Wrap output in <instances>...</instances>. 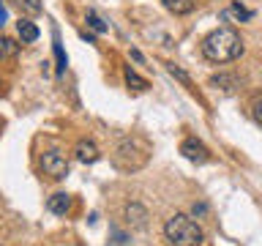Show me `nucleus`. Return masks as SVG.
Wrapping results in <instances>:
<instances>
[{"instance_id": "nucleus-1", "label": "nucleus", "mask_w": 262, "mask_h": 246, "mask_svg": "<svg viewBox=\"0 0 262 246\" xmlns=\"http://www.w3.org/2000/svg\"><path fill=\"white\" fill-rule=\"evenodd\" d=\"M243 38L241 33L232 28H219L205 36L202 41V55L208 57L210 63H232L243 55Z\"/></svg>"}, {"instance_id": "nucleus-2", "label": "nucleus", "mask_w": 262, "mask_h": 246, "mask_svg": "<svg viewBox=\"0 0 262 246\" xmlns=\"http://www.w3.org/2000/svg\"><path fill=\"white\" fill-rule=\"evenodd\" d=\"M164 235H167V241L172 246H200L202 243V227L196 224L191 216H186V213H175V216L167 219V224H164Z\"/></svg>"}, {"instance_id": "nucleus-3", "label": "nucleus", "mask_w": 262, "mask_h": 246, "mask_svg": "<svg viewBox=\"0 0 262 246\" xmlns=\"http://www.w3.org/2000/svg\"><path fill=\"white\" fill-rule=\"evenodd\" d=\"M147 145L142 139H126V142L118 145V153H115V167L123 172H134L139 167H145L147 161Z\"/></svg>"}, {"instance_id": "nucleus-4", "label": "nucleus", "mask_w": 262, "mask_h": 246, "mask_svg": "<svg viewBox=\"0 0 262 246\" xmlns=\"http://www.w3.org/2000/svg\"><path fill=\"white\" fill-rule=\"evenodd\" d=\"M41 170H44L49 178L60 180V178L69 175V161H66V156L60 151H44L41 153Z\"/></svg>"}, {"instance_id": "nucleus-5", "label": "nucleus", "mask_w": 262, "mask_h": 246, "mask_svg": "<svg viewBox=\"0 0 262 246\" xmlns=\"http://www.w3.org/2000/svg\"><path fill=\"white\" fill-rule=\"evenodd\" d=\"M180 153H183L188 161H196V164H202V161L210 159V151L200 142V139H194V137H188V139L180 142Z\"/></svg>"}, {"instance_id": "nucleus-6", "label": "nucleus", "mask_w": 262, "mask_h": 246, "mask_svg": "<svg viewBox=\"0 0 262 246\" xmlns=\"http://www.w3.org/2000/svg\"><path fill=\"white\" fill-rule=\"evenodd\" d=\"M74 153H77V159L82 164H96L98 159H101V151H98V145L93 142V139H79L77 148H74Z\"/></svg>"}, {"instance_id": "nucleus-7", "label": "nucleus", "mask_w": 262, "mask_h": 246, "mask_svg": "<svg viewBox=\"0 0 262 246\" xmlns=\"http://www.w3.org/2000/svg\"><path fill=\"white\" fill-rule=\"evenodd\" d=\"M47 211L55 213V216H66V213L71 211V194H66V192L52 194V197L47 200Z\"/></svg>"}, {"instance_id": "nucleus-8", "label": "nucleus", "mask_w": 262, "mask_h": 246, "mask_svg": "<svg viewBox=\"0 0 262 246\" xmlns=\"http://www.w3.org/2000/svg\"><path fill=\"white\" fill-rule=\"evenodd\" d=\"M126 219H128L131 227H145L147 224V211L139 202H131V205H126Z\"/></svg>"}, {"instance_id": "nucleus-9", "label": "nucleus", "mask_w": 262, "mask_h": 246, "mask_svg": "<svg viewBox=\"0 0 262 246\" xmlns=\"http://www.w3.org/2000/svg\"><path fill=\"white\" fill-rule=\"evenodd\" d=\"M167 6V11H172L175 16H183V14H191L194 11V0H161Z\"/></svg>"}, {"instance_id": "nucleus-10", "label": "nucleus", "mask_w": 262, "mask_h": 246, "mask_svg": "<svg viewBox=\"0 0 262 246\" xmlns=\"http://www.w3.org/2000/svg\"><path fill=\"white\" fill-rule=\"evenodd\" d=\"M16 30H19V38L25 41V44H30V41L38 38V28L30 19H19V22H16Z\"/></svg>"}, {"instance_id": "nucleus-11", "label": "nucleus", "mask_w": 262, "mask_h": 246, "mask_svg": "<svg viewBox=\"0 0 262 246\" xmlns=\"http://www.w3.org/2000/svg\"><path fill=\"white\" fill-rule=\"evenodd\" d=\"M126 85L134 88V90H147V88H150V85H147V79H142L137 71H131V69H126Z\"/></svg>"}, {"instance_id": "nucleus-12", "label": "nucleus", "mask_w": 262, "mask_h": 246, "mask_svg": "<svg viewBox=\"0 0 262 246\" xmlns=\"http://www.w3.org/2000/svg\"><path fill=\"white\" fill-rule=\"evenodd\" d=\"M210 85H219L224 90H235L237 88V79L232 77V74H219V77H210Z\"/></svg>"}, {"instance_id": "nucleus-13", "label": "nucleus", "mask_w": 262, "mask_h": 246, "mask_svg": "<svg viewBox=\"0 0 262 246\" xmlns=\"http://www.w3.org/2000/svg\"><path fill=\"white\" fill-rule=\"evenodd\" d=\"M221 16H224V19H241V22H246V19H251L254 14L246 11V8H241V6H232V8H227Z\"/></svg>"}, {"instance_id": "nucleus-14", "label": "nucleus", "mask_w": 262, "mask_h": 246, "mask_svg": "<svg viewBox=\"0 0 262 246\" xmlns=\"http://www.w3.org/2000/svg\"><path fill=\"white\" fill-rule=\"evenodd\" d=\"M11 55H16V41L0 36V60H3V57H11Z\"/></svg>"}, {"instance_id": "nucleus-15", "label": "nucleus", "mask_w": 262, "mask_h": 246, "mask_svg": "<svg viewBox=\"0 0 262 246\" xmlns=\"http://www.w3.org/2000/svg\"><path fill=\"white\" fill-rule=\"evenodd\" d=\"M88 25H90L96 33H106V30H110V28H106V22H104L96 11H88Z\"/></svg>"}, {"instance_id": "nucleus-16", "label": "nucleus", "mask_w": 262, "mask_h": 246, "mask_svg": "<svg viewBox=\"0 0 262 246\" xmlns=\"http://www.w3.org/2000/svg\"><path fill=\"white\" fill-rule=\"evenodd\" d=\"M16 6L25 14H41V0H16Z\"/></svg>"}, {"instance_id": "nucleus-17", "label": "nucleus", "mask_w": 262, "mask_h": 246, "mask_svg": "<svg viewBox=\"0 0 262 246\" xmlns=\"http://www.w3.org/2000/svg\"><path fill=\"white\" fill-rule=\"evenodd\" d=\"M167 69H169V74H172V77H178L180 82H186V85H191V79H188V74H186L183 69H178L175 63H167Z\"/></svg>"}, {"instance_id": "nucleus-18", "label": "nucleus", "mask_w": 262, "mask_h": 246, "mask_svg": "<svg viewBox=\"0 0 262 246\" xmlns=\"http://www.w3.org/2000/svg\"><path fill=\"white\" fill-rule=\"evenodd\" d=\"M55 57H57V71H63L66 69V55H63V47H60V41H57V36H55Z\"/></svg>"}, {"instance_id": "nucleus-19", "label": "nucleus", "mask_w": 262, "mask_h": 246, "mask_svg": "<svg viewBox=\"0 0 262 246\" xmlns=\"http://www.w3.org/2000/svg\"><path fill=\"white\" fill-rule=\"evenodd\" d=\"M254 118L262 123V98H257V104H254Z\"/></svg>"}, {"instance_id": "nucleus-20", "label": "nucleus", "mask_w": 262, "mask_h": 246, "mask_svg": "<svg viewBox=\"0 0 262 246\" xmlns=\"http://www.w3.org/2000/svg\"><path fill=\"white\" fill-rule=\"evenodd\" d=\"M131 57H134L137 63H142V60H145V57H142V52H139V49H131Z\"/></svg>"}, {"instance_id": "nucleus-21", "label": "nucleus", "mask_w": 262, "mask_h": 246, "mask_svg": "<svg viewBox=\"0 0 262 246\" xmlns=\"http://www.w3.org/2000/svg\"><path fill=\"white\" fill-rule=\"evenodd\" d=\"M3 22H6V8H3V3H0V28H3Z\"/></svg>"}, {"instance_id": "nucleus-22", "label": "nucleus", "mask_w": 262, "mask_h": 246, "mask_svg": "<svg viewBox=\"0 0 262 246\" xmlns=\"http://www.w3.org/2000/svg\"><path fill=\"white\" fill-rule=\"evenodd\" d=\"M14 3H16V0H14Z\"/></svg>"}]
</instances>
